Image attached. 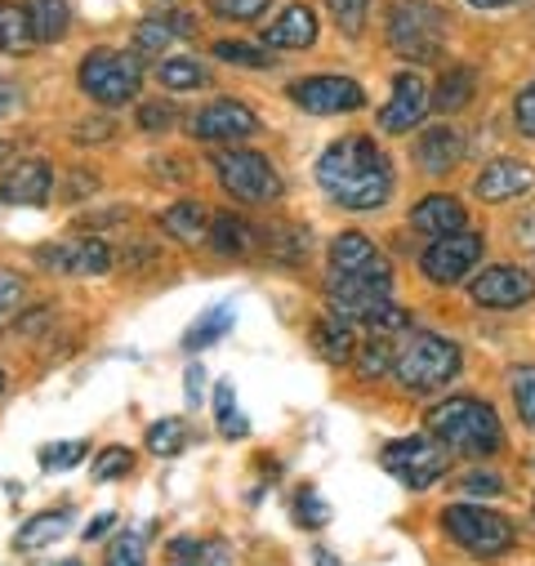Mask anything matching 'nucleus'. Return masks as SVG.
I'll use <instances>...</instances> for the list:
<instances>
[{
	"mask_svg": "<svg viewBox=\"0 0 535 566\" xmlns=\"http://www.w3.org/2000/svg\"><path fill=\"white\" fill-rule=\"evenodd\" d=\"M473 10H508V6H517V0H469Z\"/></svg>",
	"mask_w": 535,
	"mask_h": 566,
	"instance_id": "obj_53",
	"label": "nucleus"
},
{
	"mask_svg": "<svg viewBox=\"0 0 535 566\" xmlns=\"http://www.w3.org/2000/svg\"><path fill=\"white\" fill-rule=\"evenodd\" d=\"M161 228H166L175 241L197 245V241H206V232H210V210H206L201 201H175V206L161 214Z\"/></svg>",
	"mask_w": 535,
	"mask_h": 566,
	"instance_id": "obj_25",
	"label": "nucleus"
},
{
	"mask_svg": "<svg viewBox=\"0 0 535 566\" xmlns=\"http://www.w3.org/2000/svg\"><path fill=\"white\" fill-rule=\"evenodd\" d=\"M129 469H134V451L129 447H103L90 473H94V482H120Z\"/></svg>",
	"mask_w": 535,
	"mask_h": 566,
	"instance_id": "obj_37",
	"label": "nucleus"
},
{
	"mask_svg": "<svg viewBox=\"0 0 535 566\" xmlns=\"http://www.w3.org/2000/svg\"><path fill=\"white\" fill-rule=\"evenodd\" d=\"M429 433L447 447V451H460V455H495L504 447V429H500V415L478 401V397H447L438 406H429L424 415Z\"/></svg>",
	"mask_w": 535,
	"mask_h": 566,
	"instance_id": "obj_2",
	"label": "nucleus"
},
{
	"mask_svg": "<svg viewBox=\"0 0 535 566\" xmlns=\"http://www.w3.org/2000/svg\"><path fill=\"white\" fill-rule=\"evenodd\" d=\"M0 50H6V54H28V50H36L28 6H19V0H0Z\"/></svg>",
	"mask_w": 535,
	"mask_h": 566,
	"instance_id": "obj_27",
	"label": "nucleus"
},
{
	"mask_svg": "<svg viewBox=\"0 0 535 566\" xmlns=\"http://www.w3.org/2000/svg\"><path fill=\"white\" fill-rule=\"evenodd\" d=\"M10 157V144H6V138H0V161H6Z\"/></svg>",
	"mask_w": 535,
	"mask_h": 566,
	"instance_id": "obj_55",
	"label": "nucleus"
},
{
	"mask_svg": "<svg viewBox=\"0 0 535 566\" xmlns=\"http://www.w3.org/2000/svg\"><path fill=\"white\" fill-rule=\"evenodd\" d=\"M460 491H464L469 500H473V495H500V491H504V482H500L495 473H486V469H473V473L460 482Z\"/></svg>",
	"mask_w": 535,
	"mask_h": 566,
	"instance_id": "obj_45",
	"label": "nucleus"
},
{
	"mask_svg": "<svg viewBox=\"0 0 535 566\" xmlns=\"http://www.w3.org/2000/svg\"><path fill=\"white\" fill-rule=\"evenodd\" d=\"M482 250H486V241L478 232H451V237H438L420 254V268L433 286H455V281L473 276V268L482 263Z\"/></svg>",
	"mask_w": 535,
	"mask_h": 566,
	"instance_id": "obj_9",
	"label": "nucleus"
},
{
	"mask_svg": "<svg viewBox=\"0 0 535 566\" xmlns=\"http://www.w3.org/2000/svg\"><path fill=\"white\" fill-rule=\"evenodd\" d=\"M291 103L308 116H339L366 107V90L353 76H304L291 85Z\"/></svg>",
	"mask_w": 535,
	"mask_h": 566,
	"instance_id": "obj_11",
	"label": "nucleus"
},
{
	"mask_svg": "<svg viewBox=\"0 0 535 566\" xmlns=\"http://www.w3.org/2000/svg\"><path fill=\"white\" fill-rule=\"evenodd\" d=\"M268 50H308L317 41V14L308 6H291L282 19L268 23V32L259 36Z\"/></svg>",
	"mask_w": 535,
	"mask_h": 566,
	"instance_id": "obj_19",
	"label": "nucleus"
},
{
	"mask_svg": "<svg viewBox=\"0 0 535 566\" xmlns=\"http://www.w3.org/2000/svg\"><path fill=\"white\" fill-rule=\"evenodd\" d=\"M85 455H90L85 442H54V447L41 451V469H45V473H67V469L85 464Z\"/></svg>",
	"mask_w": 535,
	"mask_h": 566,
	"instance_id": "obj_38",
	"label": "nucleus"
},
{
	"mask_svg": "<svg viewBox=\"0 0 535 566\" xmlns=\"http://www.w3.org/2000/svg\"><path fill=\"white\" fill-rule=\"evenodd\" d=\"M508 388H513L517 419H522L526 429L535 433V366H517V370H513V379H508Z\"/></svg>",
	"mask_w": 535,
	"mask_h": 566,
	"instance_id": "obj_35",
	"label": "nucleus"
},
{
	"mask_svg": "<svg viewBox=\"0 0 535 566\" xmlns=\"http://www.w3.org/2000/svg\"><path fill=\"white\" fill-rule=\"evenodd\" d=\"M460 366H464L460 344L438 331H401L392 348V379L407 392H438L460 375Z\"/></svg>",
	"mask_w": 535,
	"mask_h": 566,
	"instance_id": "obj_3",
	"label": "nucleus"
},
{
	"mask_svg": "<svg viewBox=\"0 0 535 566\" xmlns=\"http://www.w3.org/2000/svg\"><path fill=\"white\" fill-rule=\"evenodd\" d=\"M23 304V276L10 272V268H0V317L14 313Z\"/></svg>",
	"mask_w": 535,
	"mask_h": 566,
	"instance_id": "obj_42",
	"label": "nucleus"
},
{
	"mask_svg": "<svg viewBox=\"0 0 535 566\" xmlns=\"http://www.w3.org/2000/svg\"><path fill=\"white\" fill-rule=\"evenodd\" d=\"M295 522L308 526V531H322L331 522V504L317 495V491H300L295 495Z\"/></svg>",
	"mask_w": 535,
	"mask_h": 566,
	"instance_id": "obj_40",
	"label": "nucleus"
},
{
	"mask_svg": "<svg viewBox=\"0 0 535 566\" xmlns=\"http://www.w3.org/2000/svg\"><path fill=\"white\" fill-rule=\"evenodd\" d=\"M81 90L94 98V103H103V107H120V103H129V98H139V90H144V67H139V59L134 54H120V50H107V45H98V50H90L85 59H81Z\"/></svg>",
	"mask_w": 535,
	"mask_h": 566,
	"instance_id": "obj_6",
	"label": "nucleus"
},
{
	"mask_svg": "<svg viewBox=\"0 0 535 566\" xmlns=\"http://www.w3.org/2000/svg\"><path fill=\"white\" fill-rule=\"evenodd\" d=\"M188 129H192V138H201V144H241V138L259 134V116L237 98H219V103L201 107Z\"/></svg>",
	"mask_w": 535,
	"mask_h": 566,
	"instance_id": "obj_13",
	"label": "nucleus"
},
{
	"mask_svg": "<svg viewBox=\"0 0 535 566\" xmlns=\"http://www.w3.org/2000/svg\"><path fill=\"white\" fill-rule=\"evenodd\" d=\"M531 188H535V170H531L526 161H513V157H500V161L482 166L478 179H473V192H478L482 201H491V206L517 201V197H526Z\"/></svg>",
	"mask_w": 535,
	"mask_h": 566,
	"instance_id": "obj_15",
	"label": "nucleus"
},
{
	"mask_svg": "<svg viewBox=\"0 0 535 566\" xmlns=\"http://www.w3.org/2000/svg\"><path fill=\"white\" fill-rule=\"evenodd\" d=\"M206 553H210V548H206V539H197V535H179V539H170V557H175V562H188V557L201 562Z\"/></svg>",
	"mask_w": 535,
	"mask_h": 566,
	"instance_id": "obj_47",
	"label": "nucleus"
},
{
	"mask_svg": "<svg viewBox=\"0 0 535 566\" xmlns=\"http://www.w3.org/2000/svg\"><path fill=\"white\" fill-rule=\"evenodd\" d=\"M157 76H161V85H166V90H201V85L210 81V76H206V67H201L197 59H166Z\"/></svg>",
	"mask_w": 535,
	"mask_h": 566,
	"instance_id": "obj_33",
	"label": "nucleus"
},
{
	"mask_svg": "<svg viewBox=\"0 0 535 566\" xmlns=\"http://www.w3.org/2000/svg\"><path fill=\"white\" fill-rule=\"evenodd\" d=\"M313 566H344V562L331 548H313Z\"/></svg>",
	"mask_w": 535,
	"mask_h": 566,
	"instance_id": "obj_52",
	"label": "nucleus"
},
{
	"mask_svg": "<svg viewBox=\"0 0 535 566\" xmlns=\"http://www.w3.org/2000/svg\"><path fill=\"white\" fill-rule=\"evenodd\" d=\"M72 522H76V513H72V509H45V513H36V517H28V522L19 526L14 548H19V553H36V548H45V544L63 539V535L72 531Z\"/></svg>",
	"mask_w": 535,
	"mask_h": 566,
	"instance_id": "obj_20",
	"label": "nucleus"
},
{
	"mask_svg": "<svg viewBox=\"0 0 535 566\" xmlns=\"http://www.w3.org/2000/svg\"><path fill=\"white\" fill-rule=\"evenodd\" d=\"M214 175L223 184L228 197L245 201V206H268L282 197V175L263 153L250 148H219L214 153Z\"/></svg>",
	"mask_w": 535,
	"mask_h": 566,
	"instance_id": "obj_7",
	"label": "nucleus"
},
{
	"mask_svg": "<svg viewBox=\"0 0 535 566\" xmlns=\"http://www.w3.org/2000/svg\"><path fill=\"white\" fill-rule=\"evenodd\" d=\"M76 134H81V138H103V134H107V125H81Z\"/></svg>",
	"mask_w": 535,
	"mask_h": 566,
	"instance_id": "obj_54",
	"label": "nucleus"
},
{
	"mask_svg": "<svg viewBox=\"0 0 535 566\" xmlns=\"http://www.w3.org/2000/svg\"><path fill=\"white\" fill-rule=\"evenodd\" d=\"M19 103H23V90H19L14 81H6V76H0V116H10Z\"/></svg>",
	"mask_w": 535,
	"mask_h": 566,
	"instance_id": "obj_49",
	"label": "nucleus"
},
{
	"mask_svg": "<svg viewBox=\"0 0 535 566\" xmlns=\"http://www.w3.org/2000/svg\"><path fill=\"white\" fill-rule=\"evenodd\" d=\"M183 397H188V406H201L206 401V370H201V361H188V370H183Z\"/></svg>",
	"mask_w": 535,
	"mask_h": 566,
	"instance_id": "obj_46",
	"label": "nucleus"
},
{
	"mask_svg": "<svg viewBox=\"0 0 535 566\" xmlns=\"http://www.w3.org/2000/svg\"><path fill=\"white\" fill-rule=\"evenodd\" d=\"M183 447H188V429H183V419H157L153 429H148V451H153V455L175 460Z\"/></svg>",
	"mask_w": 535,
	"mask_h": 566,
	"instance_id": "obj_31",
	"label": "nucleus"
},
{
	"mask_svg": "<svg viewBox=\"0 0 535 566\" xmlns=\"http://www.w3.org/2000/svg\"><path fill=\"white\" fill-rule=\"evenodd\" d=\"M139 125L153 129V134H157V129H170V125H175V107L161 103V98H153V103L139 107Z\"/></svg>",
	"mask_w": 535,
	"mask_h": 566,
	"instance_id": "obj_44",
	"label": "nucleus"
},
{
	"mask_svg": "<svg viewBox=\"0 0 535 566\" xmlns=\"http://www.w3.org/2000/svg\"><path fill=\"white\" fill-rule=\"evenodd\" d=\"M0 392H6V370H0Z\"/></svg>",
	"mask_w": 535,
	"mask_h": 566,
	"instance_id": "obj_57",
	"label": "nucleus"
},
{
	"mask_svg": "<svg viewBox=\"0 0 535 566\" xmlns=\"http://www.w3.org/2000/svg\"><path fill=\"white\" fill-rule=\"evenodd\" d=\"M125 219H129V214H125V210H116V206H112V210H98V214H94V219H90V214H85V219H81V232H90V228H107V223H125Z\"/></svg>",
	"mask_w": 535,
	"mask_h": 566,
	"instance_id": "obj_50",
	"label": "nucleus"
},
{
	"mask_svg": "<svg viewBox=\"0 0 535 566\" xmlns=\"http://www.w3.org/2000/svg\"><path fill=\"white\" fill-rule=\"evenodd\" d=\"M442 531L451 535V544H460L473 557H504L517 544V526L482 504H451L442 513Z\"/></svg>",
	"mask_w": 535,
	"mask_h": 566,
	"instance_id": "obj_5",
	"label": "nucleus"
},
{
	"mask_svg": "<svg viewBox=\"0 0 535 566\" xmlns=\"http://www.w3.org/2000/svg\"><path fill=\"white\" fill-rule=\"evenodd\" d=\"M273 0H210V10L219 14V19H228V23H250V19H259Z\"/></svg>",
	"mask_w": 535,
	"mask_h": 566,
	"instance_id": "obj_41",
	"label": "nucleus"
},
{
	"mask_svg": "<svg viewBox=\"0 0 535 566\" xmlns=\"http://www.w3.org/2000/svg\"><path fill=\"white\" fill-rule=\"evenodd\" d=\"M473 90H478V76H473V67H451V72H442V81H438V90H433V112H442V116H451V112H464L469 103H473Z\"/></svg>",
	"mask_w": 535,
	"mask_h": 566,
	"instance_id": "obj_26",
	"label": "nucleus"
},
{
	"mask_svg": "<svg viewBox=\"0 0 535 566\" xmlns=\"http://www.w3.org/2000/svg\"><path fill=\"white\" fill-rule=\"evenodd\" d=\"M59 566H81V562H76V557H63V562H59Z\"/></svg>",
	"mask_w": 535,
	"mask_h": 566,
	"instance_id": "obj_56",
	"label": "nucleus"
},
{
	"mask_svg": "<svg viewBox=\"0 0 535 566\" xmlns=\"http://www.w3.org/2000/svg\"><path fill=\"white\" fill-rule=\"evenodd\" d=\"M206 241L214 245V254L223 259H245L254 250V228L241 214H210V232Z\"/></svg>",
	"mask_w": 535,
	"mask_h": 566,
	"instance_id": "obj_22",
	"label": "nucleus"
},
{
	"mask_svg": "<svg viewBox=\"0 0 535 566\" xmlns=\"http://www.w3.org/2000/svg\"><path fill=\"white\" fill-rule=\"evenodd\" d=\"M513 241L535 259V210H531V214H522V219L513 223Z\"/></svg>",
	"mask_w": 535,
	"mask_h": 566,
	"instance_id": "obj_48",
	"label": "nucleus"
},
{
	"mask_svg": "<svg viewBox=\"0 0 535 566\" xmlns=\"http://www.w3.org/2000/svg\"><path fill=\"white\" fill-rule=\"evenodd\" d=\"M144 562H148V539L139 531H120L103 557V566H144Z\"/></svg>",
	"mask_w": 535,
	"mask_h": 566,
	"instance_id": "obj_34",
	"label": "nucleus"
},
{
	"mask_svg": "<svg viewBox=\"0 0 535 566\" xmlns=\"http://www.w3.org/2000/svg\"><path fill=\"white\" fill-rule=\"evenodd\" d=\"M313 348H317V357L344 366V361H353V353H357V335H353L348 322H339V317L331 313V317H317V326H313Z\"/></svg>",
	"mask_w": 535,
	"mask_h": 566,
	"instance_id": "obj_24",
	"label": "nucleus"
},
{
	"mask_svg": "<svg viewBox=\"0 0 535 566\" xmlns=\"http://www.w3.org/2000/svg\"><path fill=\"white\" fill-rule=\"evenodd\" d=\"M36 263L63 276H103L112 272V250L98 237H72V241H54L36 250Z\"/></svg>",
	"mask_w": 535,
	"mask_h": 566,
	"instance_id": "obj_12",
	"label": "nucleus"
},
{
	"mask_svg": "<svg viewBox=\"0 0 535 566\" xmlns=\"http://www.w3.org/2000/svg\"><path fill=\"white\" fill-rule=\"evenodd\" d=\"M214 415H219V433H223V438H245V433H250V419H245L241 406H237L232 379L214 384Z\"/></svg>",
	"mask_w": 535,
	"mask_h": 566,
	"instance_id": "obj_30",
	"label": "nucleus"
},
{
	"mask_svg": "<svg viewBox=\"0 0 535 566\" xmlns=\"http://www.w3.org/2000/svg\"><path fill=\"white\" fill-rule=\"evenodd\" d=\"M469 295L482 308H500V313L504 308H522V304L535 300V276L526 268H517V263H491L469 281Z\"/></svg>",
	"mask_w": 535,
	"mask_h": 566,
	"instance_id": "obj_10",
	"label": "nucleus"
},
{
	"mask_svg": "<svg viewBox=\"0 0 535 566\" xmlns=\"http://www.w3.org/2000/svg\"><path fill=\"white\" fill-rule=\"evenodd\" d=\"M317 184L344 210H379L392 197V161L366 134H344L322 153Z\"/></svg>",
	"mask_w": 535,
	"mask_h": 566,
	"instance_id": "obj_1",
	"label": "nucleus"
},
{
	"mask_svg": "<svg viewBox=\"0 0 535 566\" xmlns=\"http://www.w3.org/2000/svg\"><path fill=\"white\" fill-rule=\"evenodd\" d=\"M192 566H197V562H192Z\"/></svg>",
	"mask_w": 535,
	"mask_h": 566,
	"instance_id": "obj_58",
	"label": "nucleus"
},
{
	"mask_svg": "<svg viewBox=\"0 0 535 566\" xmlns=\"http://www.w3.org/2000/svg\"><path fill=\"white\" fill-rule=\"evenodd\" d=\"M326 6H331V14H335V23H339L344 36H361L375 0H326Z\"/></svg>",
	"mask_w": 535,
	"mask_h": 566,
	"instance_id": "obj_36",
	"label": "nucleus"
},
{
	"mask_svg": "<svg viewBox=\"0 0 535 566\" xmlns=\"http://www.w3.org/2000/svg\"><path fill=\"white\" fill-rule=\"evenodd\" d=\"M112 526H116V513H98V517L85 526V539H103Z\"/></svg>",
	"mask_w": 535,
	"mask_h": 566,
	"instance_id": "obj_51",
	"label": "nucleus"
},
{
	"mask_svg": "<svg viewBox=\"0 0 535 566\" xmlns=\"http://www.w3.org/2000/svg\"><path fill=\"white\" fill-rule=\"evenodd\" d=\"M183 32H192L188 19H144L139 28H134V50H139V54H161Z\"/></svg>",
	"mask_w": 535,
	"mask_h": 566,
	"instance_id": "obj_28",
	"label": "nucleus"
},
{
	"mask_svg": "<svg viewBox=\"0 0 535 566\" xmlns=\"http://www.w3.org/2000/svg\"><path fill=\"white\" fill-rule=\"evenodd\" d=\"M232 322H237V313H232V308H210V313H201V317H197V326H188L183 348H188V353H201V348L219 344V339L232 331Z\"/></svg>",
	"mask_w": 535,
	"mask_h": 566,
	"instance_id": "obj_29",
	"label": "nucleus"
},
{
	"mask_svg": "<svg viewBox=\"0 0 535 566\" xmlns=\"http://www.w3.org/2000/svg\"><path fill=\"white\" fill-rule=\"evenodd\" d=\"M357 370H361V379H379V375H388V370H392V348H388V339H384V335H375V339L361 348Z\"/></svg>",
	"mask_w": 535,
	"mask_h": 566,
	"instance_id": "obj_39",
	"label": "nucleus"
},
{
	"mask_svg": "<svg viewBox=\"0 0 535 566\" xmlns=\"http://www.w3.org/2000/svg\"><path fill=\"white\" fill-rule=\"evenodd\" d=\"M384 469L411 491H429L438 478H447L451 469V451L433 438V433H416V438H397L384 447Z\"/></svg>",
	"mask_w": 535,
	"mask_h": 566,
	"instance_id": "obj_8",
	"label": "nucleus"
},
{
	"mask_svg": "<svg viewBox=\"0 0 535 566\" xmlns=\"http://www.w3.org/2000/svg\"><path fill=\"white\" fill-rule=\"evenodd\" d=\"M50 192H54V170L41 157L10 166L6 179H0V201H10V206H45Z\"/></svg>",
	"mask_w": 535,
	"mask_h": 566,
	"instance_id": "obj_16",
	"label": "nucleus"
},
{
	"mask_svg": "<svg viewBox=\"0 0 535 566\" xmlns=\"http://www.w3.org/2000/svg\"><path fill=\"white\" fill-rule=\"evenodd\" d=\"M254 241L277 263H304L308 259V228H295V223H263V228H254Z\"/></svg>",
	"mask_w": 535,
	"mask_h": 566,
	"instance_id": "obj_21",
	"label": "nucleus"
},
{
	"mask_svg": "<svg viewBox=\"0 0 535 566\" xmlns=\"http://www.w3.org/2000/svg\"><path fill=\"white\" fill-rule=\"evenodd\" d=\"M214 59L263 72V67H273V63H277V50H268V45H241V41H219V45H214Z\"/></svg>",
	"mask_w": 535,
	"mask_h": 566,
	"instance_id": "obj_32",
	"label": "nucleus"
},
{
	"mask_svg": "<svg viewBox=\"0 0 535 566\" xmlns=\"http://www.w3.org/2000/svg\"><path fill=\"white\" fill-rule=\"evenodd\" d=\"M429 112V85L420 72H397L388 103L379 107V129L384 134H411Z\"/></svg>",
	"mask_w": 535,
	"mask_h": 566,
	"instance_id": "obj_14",
	"label": "nucleus"
},
{
	"mask_svg": "<svg viewBox=\"0 0 535 566\" xmlns=\"http://www.w3.org/2000/svg\"><path fill=\"white\" fill-rule=\"evenodd\" d=\"M384 32H388L392 54H401L411 67L438 63L447 54V14L433 0H392Z\"/></svg>",
	"mask_w": 535,
	"mask_h": 566,
	"instance_id": "obj_4",
	"label": "nucleus"
},
{
	"mask_svg": "<svg viewBox=\"0 0 535 566\" xmlns=\"http://www.w3.org/2000/svg\"><path fill=\"white\" fill-rule=\"evenodd\" d=\"M513 120H517V129H522L526 138H535V81L513 98Z\"/></svg>",
	"mask_w": 535,
	"mask_h": 566,
	"instance_id": "obj_43",
	"label": "nucleus"
},
{
	"mask_svg": "<svg viewBox=\"0 0 535 566\" xmlns=\"http://www.w3.org/2000/svg\"><path fill=\"white\" fill-rule=\"evenodd\" d=\"M23 6H28L36 45H54V41L67 36V28H72V6L67 0H23Z\"/></svg>",
	"mask_w": 535,
	"mask_h": 566,
	"instance_id": "obj_23",
	"label": "nucleus"
},
{
	"mask_svg": "<svg viewBox=\"0 0 535 566\" xmlns=\"http://www.w3.org/2000/svg\"><path fill=\"white\" fill-rule=\"evenodd\" d=\"M460 157H464V144H460V134H455L451 125H433V129H424V134H420V144H416V161H420L433 179L451 175V170L460 166Z\"/></svg>",
	"mask_w": 535,
	"mask_h": 566,
	"instance_id": "obj_18",
	"label": "nucleus"
},
{
	"mask_svg": "<svg viewBox=\"0 0 535 566\" xmlns=\"http://www.w3.org/2000/svg\"><path fill=\"white\" fill-rule=\"evenodd\" d=\"M464 223H469V210H464V201L460 197H451V192H433V197H424L416 210H411V228L416 232H424V237H451V232H464Z\"/></svg>",
	"mask_w": 535,
	"mask_h": 566,
	"instance_id": "obj_17",
	"label": "nucleus"
}]
</instances>
